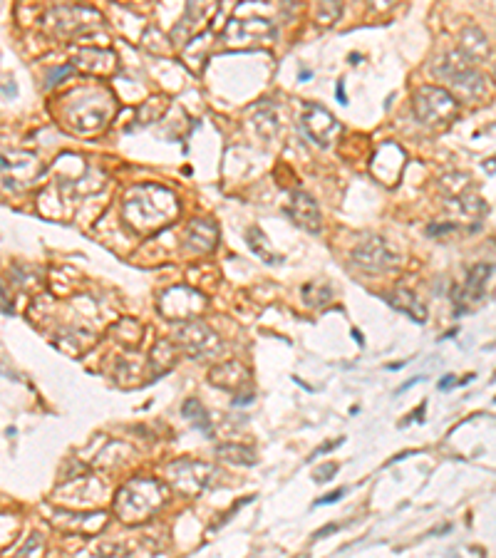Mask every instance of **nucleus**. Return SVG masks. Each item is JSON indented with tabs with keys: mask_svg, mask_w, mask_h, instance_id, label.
Segmentation results:
<instances>
[{
	"mask_svg": "<svg viewBox=\"0 0 496 558\" xmlns=\"http://www.w3.org/2000/svg\"><path fill=\"white\" fill-rule=\"evenodd\" d=\"M124 221L139 234H154L179 214L177 196L159 184H139L124 199Z\"/></svg>",
	"mask_w": 496,
	"mask_h": 558,
	"instance_id": "1",
	"label": "nucleus"
},
{
	"mask_svg": "<svg viewBox=\"0 0 496 558\" xmlns=\"http://www.w3.org/2000/svg\"><path fill=\"white\" fill-rule=\"evenodd\" d=\"M164 501H167V489L162 484L154 479H134V482L124 484L117 494L115 511L127 524H139V521L157 514Z\"/></svg>",
	"mask_w": 496,
	"mask_h": 558,
	"instance_id": "2",
	"label": "nucleus"
},
{
	"mask_svg": "<svg viewBox=\"0 0 496 558\" xmlns=\"http://www.w3.org/2000/svg\"><path fill=\"white\" fill-rule=\"evenodd\" d=\"M432 70L439 80L447 82L449 90L457 92L459 97H467V100H477L487 90V80L482 77V72L474 70L472 60L462 50H452V53L442 55L434 62Z\"/></svg>",
	"mask_w": 496,
	"mask_h": 558,
	"instance_id": "3",
	"label": "nucleus"
},
{
	"mask_svg": "<svg viewBox=\"0 0 496 558\" xmlns=\"http://www.w3.org/2000/svg\"><path fill=\"white\" fill-rule=\"evenodd\" d=\"M459 112V102L442 87H420L415 95V115L422 124L452 122Z\"/></svg>",
	"mask_w": 496,
	"mask_h": 558,
	"instance_id": "4",
	"label": "nucleus"
},
{
	"mask_svg": "<svg viewBox=\"0 0 496 558\" xmlns=\"http://www.w3.org/2000/svg\"><path fill=\"white\" fill-rule=\"evenodd\" d=\"M226 43L231 48H261V45L273 43L276 38V28H273L271 20L263 18H251V20H231L224 30Z\"/></svg>",
	"mask_w": 496,
	"mask_h": 558,
	"instance_id": "5",
	"label": "nucleus"
},
{
	"mask_svg": "<svg viewBox=\"0 0 496 558\" xmlns=\"http://www.w3.org/2000/svg\"><path fill=\"white\" fill-rule=\"evenodd\" d=\"M177 340L189 358H214L221 350L214 330L201 323V320H186V323L179 325Z\"/></svg>",
	"mask_w": 496,
	"mask_h": 558,
	"instance_id": "6",
	"label": "nucleus"
},
{
	"mask_svg": "<svg viewBox=\"0 0 496 558\" xmlns=\"http://www.w3.org/2000/svg\"><path fill=\"white\" fill-rule=\"evenodd\" d=\"M43 174V164L35 154L28 152H5L3 154V186L10 191H18L30 186Z\"/></svg>",
	"mask_w": 496,
	"mask_h": 558,
	"instance_id": "7",
	"label": "nucleus"
},
{
	"mask_svg": "<svg viewBox=\"0 0 496 558\" xmlns=\"http://www.w3.org/2000/svg\"><path fill=\"white\" fill-rule=\"evenodd\" d=\"M112 115V97L100 95L95 92L92 100H82L75 102L70 110V124L77 129V132H97L102 129L110 120Z\"/></svg>",
	"mask_w": 496,
	"mask_h": 558,
	"instance_id": "8",
	"label": "nucleus"
},
{
	"mask_svg": "<svg viewBox=\"0 0 496 558\" xmlns=\"http://www.w3.org/2000/svg\"><path fill=\"white\" fill-rule=\"evenodd\" d=\"M206 301L201 293H196L194 288H186V286H177V288H169V291L162 293V301H159V310H162L167 318L174 320H196V315L204 313Z\"/></svg>",
	"mask_w": 496,
	"mask_h": 558,
	"instance_id": "9",
	"label": "nucleus"
},
{
	"mask_svg": "<svg viewBox=\"0 0 496 558\" xmlns=\"http://www.w3.org/2000/svg\"><path fill=\"white\" fill-rule=\"evenodd\" d=\"M211 474H214V469L204 462H196V459H182V462H174L167 469V477L172 479L174 487L189 496L199 494L201 489L209 487Z\"/></svg>",
	"mask_w": 496,
	"mask_h": 558,
	"instance_id": "10",
	"label": "nucleus"
},
{
	"mask_svg": "<svg viewBox=\"0 0 496 558\" xmlns=\"http://www.w3.org/2000/svg\"><path fill=\"white\" fill-rule=\"evenodd\" d=\"M303 129H306L308 137L313 139V142H318L320 147L333 144L335 137L340 134L338 120L320 105H306V112H303Z\"/></svg>",
	"mask_w": 496,
	"mask_h": 558,
	"instance_id": "11",
	"label": "nucleus"
},
{
	"mask_svg": "<svg viewBox=\"0 0 496 558\" xmlns=\"http://www.w3.org/2000/svg\"><path fill=\"white\" fill-rule=\"evenodd\" d=\"M353 258L358 266L368 268V271H385L397 261L392 248L380 236H368L365 241H360V246L353 251Z\"/></svg>",
	"mask_w": 496,
	"mask_h": 558,
	"instance_id": "12",
	"label": "nucleus"
},
{
	"mask_svg": "<svg viewBox=\"0 0 496 558\" xmlns=\"http://www.w3.org/2000/svg\"><path fill=\"white\" fill-rule=\"evenodd\" d=\"M286 214L291 216L293 224L310 231V234H318L320 226H323L318 204H315L313 196L306 194V191H293L291 199H288L286 204Z\"/></svg>",
	"mask_w": 496,
	"mask_h": 558,
	"instance_id": "13",
	"label": "nucleus"
},
{
	"mask_svg": "<svg viewBox=\"0 0 496 558\" xmlns=\"http://www.w3.org/2000/svg\"><path fill=\"white\" fill-rule=\"evenodd\" d=\"M219 244V226L209 219H194L186 226V246L196 253H211Z\"/></svg>",
	"mask_w": 496,
	"mask_h": 558,
	"instance_id": "14",
	"label": "nucleus"
},
{
	"mask_svg": "<svg viewBox=\"0 0 496 558\" xmlns=\"http://www.w3.org/2000/svg\"><path fill=\"white\" fill-rule=\"evenodd\" d=\"M77 67L87 72H95V75H110V72L117 70V58L110 53V50H100V48H85L77 50L75 58H72Z\"/></svg>",
	"mask_w": 496,
	"mask_h": 558,
	"instance_id": "15",
	"label": "nucleus"
},
{
	"mask_svg": "<svg viewBox=\"0 0 496 558\" xmlns=\"http://www.w3.org/2000/svg\"><path fill=\"white\" fill-rule=\"evenodd\" d=\"M462 53L472 62L489 58V40L477 25H469L462 30Z\"/></svg>",
	"mask_w": 496,
	"mask_h": 558,
	"instance_id": "16",
	"label": "nucleus"
},
{
	"mask_svg": "<svg viewBox=\"0 0 496 558\" xmlns=\"http://www.w3.org/2000/svg\"><path fill=\"white\" fill-rule=\"evenodd\" d=\"M387 301H390L395 308L405 310V313L410 315V318H415L417 323H425V320H427V306L420 301V298L415 296V293L407 291V288H400V291H395L390 298H387Z\"/></svg>",
	"mask_w": 496,
	"mask_h": 558,
	"instance_id": "17",
	"label": "nucleus"
},
{
	"mask_svg": "<svg viewBox=\"0 0 496 558\" xmlns=\"http://www.w3.org/2000/svg\"><path fill=\"white\" fill-rule=\"evenodd\" d=\"M492 268L484 266V263H479V266H474L472 271H469L467 276V286H464V306H467V301H482L484 296V286H487V276Z\"/></svg>",
	"mask_w": 496,
	"mask_h": 558,
	"instance_id": "18",
	"label": "nucleus"
},
{
	"mask_svg": "<svg viewBox=\"0 0 496 558\" xmlns=\"http://www.w3.org/2000/svg\"><path fill=\"white\" fill-rule=\"evenodd\" d=\"M149 363H152L154 375H164L174 363V345L169 343V340H159V343L154 345L152 360H149Z\"/></svg>",
	"mask_w": 496,
	"mask_h": 558,
	"instance_id": "19",
	"label": "nucleus"
},
{
	"mask_svg": "<svg viewBox=\"0 0 496 558\" xmlns=\"http://www.w3.org/2000/svg\"><path fill=\"white\" fill-rule=\"evenodd\" d=\"M246 239H248V246H251V251L258 253V256H261L263 261H266V263H281V256L271 251L266 234H263L261 229H251L246 234Z\"/></svg>",
	"mask_w": 496,
	"mask_h": 558,
	"instance_id": "20",
	"label": "nucleus"
},
{
	"mask_svg": "<svg viewBox=\"0 0 496 558\" xmlns=\"http://www.w3.org/2000/svg\"><path fill=\"white\" fill-rule=\"evenodd\" d=\"M303 296H306L308 306H323V303L330 301L333 291H330V286H325V283H308V286L303 288Z\"/></svg>",
	"mask_w": 496,
	"mask_h": 558,
	"instance_id": "21",
	"label": "nucleus"
},
{
	"mask_svg": "<svg viewBox=\"0 0 496 558\" xmlns=\"http://www.w3.org/2000/svg\"><path fill=\"white\" fill-rule=\"evenodd\" d=\"M184 415L189 417L191 425L199 427V430H204V432H209V430H211L209 415H206V410H204V407H201L196 400H189V402H186V405H184Z\"/></svg>",
	"mask_w": 496,
	"mask_h": 558,
	"instance_id": "22",
	"label": "nucleus"
},
{
	"mask_svg": "<svg viewBox=\"0 0 496 558\" xmlns=\"http://www.w3.org/2000/svg\"><path fill=\"white\" fill-rule=\"evenodd\" d=\"M219 454L221 457H229L231 462H236V464H256V457H253L251 452L244 447H236V444H229V447H219Z\"/></svg>",
	"mask_w": 496,
	"mask_h": 558,
	"instance_id": "23",
	"label": "nucleus"
},
{
	"mask_svg": "<svg viewBox=\"0 0 496 558\" xmlns=\"http://www.w3.org/2000/svg\"><path fill=\"white\" fill-rule=\"evenodd\" d=\"M340 10H343V8H340V3H328V5L323 3V5H320V18L318 20L323 25H330L335 18H338Z\"/></svg>",
	"mask_w": 496,
	"mask_h": 558,
	"instance_id": "24",
	"label": "nucleus"
},
{
	"mask_svg": "<svg viewBox=\"0 0 496 558\" xmlns=\"http://www.w3.org/2000/svg\"><path fill=\"white\" fill-rule=\"evenodd\" d=\"M335 472H338V467H335V464H333V467H323V469H318V472H315V482H325L323 477H333Z\"/></svg>",
	"mask_w": 496,
	"mask_h": 558,
	"instance_id": "25",
	"label": "nucleus"
},
{
	"mask_svg": "<svg viewBox=\"0 0 496 558\" xmlns=\"http://www.w3.org/2000/svg\"><path fill=\"white\" fill-rule=\"evenodd\" d=\"M340 494H343V492H335V494H330V496H323V499H320V504H325V501H328V504H333V501H338Z\"/></svg>",
	"mask_w": 496,
	"mask_h": 558,
	"instance_id": "26",
	"label": "nucleus"
},
{
	"mask_svg": "<svg viewBox=\"0 0 496 558\" xmlns=\"http://www.w3.org/2000/svg\"><path fill=\"white\" fill-rule=\"evenodd\" d=\"M494 75H496V70H494Z\"/></svg>",
	"mask_w": 496,
	"mask_h": 558,
	"instance_id": "27",
	"label": "nucleus"
}]
</instances>
